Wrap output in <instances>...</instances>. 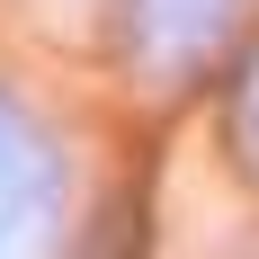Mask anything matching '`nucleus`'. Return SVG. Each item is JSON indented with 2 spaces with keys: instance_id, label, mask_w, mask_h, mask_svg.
Instances as JSON below:
<instances>
[{
  "instance_id": "f03ea898",
  "label": "nucleus",
  "mask_w": 259,
  "mask_h": 259,
  "mask_svg": "<svg viewBox=\"0 0 259 259\" xmlns=\"http://www.w3.org/2000/svg\"><path fill=\"white\" fill-rule=\"evenodd\" d=\"M250 0H125V54L143 72H197Z\"/></svg>"
},
{
  "instance_id": "f257e3e1",
  "label": "nucleus",
  "mask_w": 259,
  "mask_h": 259,
  "mask_svg": "<svg viewBox=\"0 0 259 259\" xmlns=\"http://www.w3.org/2000/svg\"><path fill=\"white\" fill-rule=\"evenodd\" d=\"M63 143L36 125V107L0 90V259H54L63 233Z\"/></svg>"
}]
</instances>
